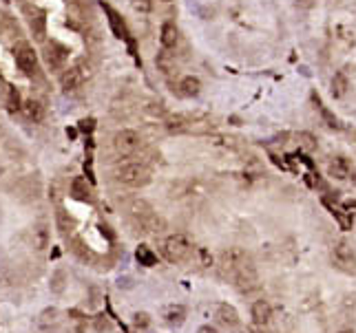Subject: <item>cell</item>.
<instances>
[{"mask_svg": "<svg viewBox=\"0 0 356 333\" xmlns=\"http://www.w3.org/2000/svg\"><path fill=\"white\" fill-rule=\"evenodd\" d=\"M115 179L131 188H144L146 183H151V170L144 164L137 161H126L115 168Z\"/></svg>", "mask_w": 356, "mask_h": 333, "instance_id": "cell-1", "label": "cell"}, {"mask_svg": "<svg viewBox=\"0 0 356 333\" xmlns=\"http://www.w3.org/2000/svg\"><path fill=\"white\" fill-rule=\"evenodd\" d=\"M191 251H193L191 243L182 234H173L162 241V254L170 263H182V260H186L188 256H191Z\"/></svg>", "mask_w": 356, "mask_h": 333, "instance_id": "cell-2", "label": "cell"}, {"mask_svg": "<svg viewBox=\"0 0 356 333\" xmlns=\"http://www.w3.org/2000/svg\"><path fill=\"white\" fill-rule=\"evenodd\" d=\"M330 260H332V265H334L339 272L352 274V276L356 274V254H354V250L345 241H341V243H336V245H334Z\"/></svg>", "mask_w": 356, "mask_h": 333, "instance_id": "cell-3", "label": "cell"}, {"mask_svg": "<svg viewBox=\"0 0 356 333\" xmlns=\"http://www.w3.org/2000/svg\"><path fill=\"white\" fill-rule=\"evenodd\" d=\"M248 263H253V260H250V256L246 254L244 250H239V247H230V250L221 251V256H219L221 272H224L226 276H230V278L239 272L241 267H246Z\"/></svg>", "mask_w": 356, "mask_h": 333, "instance_id": "cell-4", "label": "cell"}, {"mask_svg": "<svg viewBox=\"0 0 356 333\" xmlns=\"http://www.w3.org/2000/svg\"><path fill=\"white\" fill-rule=\"evenodd\" d=\"M140 148H142V137L137 135L135 130H131V128H122V130H117L115 137H113V150L122 157L135 155Z\"/></svg>", "mask_w": 356, "mask_h": 333, "instance_id": "cell-5", "label": "cell"}, {"mask_svg": "<svg viewBox=\"0 0 356 333\" xmlns=\"http://www.w3.org/2000/svg\"><path fill=\"white\" fill-rule=\"evenodd\" d=\"M131 223L135 230L146 232V234H159V232L166 230V221L159 214H155V210H149L144 214H137V216H131Z\"/></svg>", "mask_w": 356, "mask_h": 333, "instance_id": "cell-6", "label": "cell"}, {"mask_svg": "<svg viewBox=\"0 0 356 333\" xmlns=\"http://www.w3.org/2000/svg\"><path fill=\"white\" fill-rule=\"evenodd\" d=\"M22 11H25V16H27V22H29V29L33 33V38H36L38 42H45V36H47V13L42 11L40 7H36V4H25V7H22Z\"/></svg>", "mask_w": 356, "mask_h": 333, "instance_id": "cell-7", "label": "cell"}, {"mask_svg": "<svg viewBox=\"0 0 356 333\" xmlns=\"http://www.w3.org/2000/svg\"><path fill=\"white\" fill-rule=\"evenodd\" d=\"M13 55H16V64L18 69L22 71L25 75H33L38 69V60H36V53L27 42H20V44L13 49Z\"/></svg>", "mask_w": 356, "mask_h": 333, "instance_id": "cell-8", "label": "cell"}, {"mask_svg": "<svg viewBox=\"0 0 356 333\" xmlns=\"http://www.w3.org/2000/svg\"><path fill=\"white\" fill-rule=\"evenodd\" d=\"M66 53H69V51H66L64 46L60 44V42H55V40L47 42V44H45V51H42V55H45L47 66H49L51 71L62 69V66H64V62H66Z\"/></svg>", "mask_w": 356, "mask_h": 333, "instance_id": "cell-9", "label": "cell"}, {"mask_svg": "<svg viewBox=\"0 0 356 333\" xmlns=\"http://www.w3.org/2000/svg\"><path fill=\"white\" fill-rule=\"evenodd\" d=\"M232 280H235V285H237L239 291H253V289L259 287V276H257V269H254L253 263H248L246 267H241L239 272L232 276Z\"/></svg>", "mask_w": 356, "mask_h": 333, "instance_id": "cell-10", "label": "cell"}, {"mask_svg": "<svg viewBox=\"0 0 356 333\" xmlns=\"http://www.w3.org/2000/svg\"><path fill=\"white\" fill-rule=\"evenodd\" d=\"M84 80H87V73H84L82 66L80 64L69 66V69H64V73L60 75V86H62L66 93H71V91H78L84 84Z\"/></svg>", "mask_w": 356, "mask_h": 333, "instance_id": "cell-11", "label": "cell"}, {"mask_svg": "<svg viewBox=\"0 0 356 333\" xmlns=\"http://www.w3.org/2000/svg\"><path fill=\"white\" fill-rule=\"evenodd\" d=\"M350 172H352V164H350L348 157H332L330 164H327V174L336 181H345L350 179Z\"/></svg>", "mask_w": 356, "mask_h": 333, "instance_id": "cell-12", "label": "cell"}, {"mask_svg": "<svg viewBox=\"0 0 356 333\" xmlns=\"http://www.w3.org/2000/svg\"><path fill=\"white\" fill-rule=\"evenodd\" d=\"M350 91V78H348V73L345 71H339V73H334V78H332V82H330V93H332V97L334 99H341V97H345Z\"/></svg>", "mask_w": 356, "mask_h": 333, "instance_id": "cell-13", "label": "cell"}, {"mask_svg": "<svg viewBox=\"0 0 356 333\" xmlns=\"http://www.w3.org/2000/svg\"><path fill=\"white\" fill-rule=\"evenodd\" d=\"M177 93L182 95V97H197V95L202 93V82H199V78H195V75L182 78V82H179V86H177Z\"/></svg>", "mask_w": 356, "mask_h": 333, "instance_id": "cell-14", "label": "cell"}, {"mask_svg": "<svg viewBox=\"0 0 356 333\" xmlns=\"http://www.w3.org/2000/svg\"><path fill=\"white\" fill-rule=\"evenodd\" d=\"M250 313H253V320L257 322V325H268L270 318H272V307H270L268 300H257V302H253Z\"/></svg>", "mask_w": 356, "mask_h": 333, "instance_id": "cell-15", "label": "cell"}, {"mask_svg": "<svg viewBox=\"0 0 356 333\" xmlns=\"http://www.w3.org/2000/svg\"><path fill=\"white\" fill-rule=\"evenodd\" d=\"M179 40V31L175 27V22H164L162 31H159V42H162L164 49H173Z\"/></svg>", "mask_w": 356, "mask_h": 333, "instance_id": "cell-16", "label": "cell"}, {"mask_svg": "<svg viewBox=\"0 0 356 333\" xmlns=\"http://www.w3.org/2000/svg\"><path fill=\"white\" fill-rule=\"evenodd\" d=\"M217 318H219V322L226 327L239 325V313H237V309L230 307V304H219V307H217Z\"/></svg>", "mask_w": 356, "mask_h": 333, "instance_id": "cell-17", "label": "cell"}, {"mask_svg": "<svg viewBox=\"0 0 356 333\" xmlns=\"http://www.w3.org/2000/svg\"><path fill=\"white\" fill-rule=\"evenodd\" d=\"M191 124L193 120L186 115H175L166 120V130L168 132H191Z\"/></svg>", "mask_w": 356, "mask_h": 333, "instance_id": "cell-18", "label": "cell"}, {"mask_svg": "<svg viewBox=\"0 0 356 333\" xmlns=\"http://www.w3.org/2000/svg\"><path fill=\"white\" fill-rule=\"evenodd\" d=\"M104 11L108 13V22H111V27H113V33H115L117 38H129V29H126V25H124V20H122L120 16H117L115 11H113L108 4H104Z\"/></svg>", "mask_w": 356, "mask_h": 333, "instance_id": "cell-19", "label": "cell"}, {"mask_svg": "<svg viewBox=\"0 0 356 333\" xmlns=\"http://www.w3.org/2000/svg\"><path fill=\"white\" fill-rule=\"evenodd\" d=\"M71 194H73V199H78V201H89V199H91V188L87 185V179L75 177L73 181H71Z\"/></svg>", "mask_w": 356, "mask_h": 333, "instance_id": "cell-20", "label": "cell"}, {"mask_svg": "<svg viewBox=\"0 0 356 333\" xmlns=\"http://www.w3.org/2000/svg\"><path fill=\"white\" fill-rule=\"evenodd\" d=\"M22 111H25L27 120H31V122H42V117H45V106H42L38 99H27V102L22 104Z\"/></svg>", "mask_w": 356, "mask_h": 333, "instance_id": "cell-21", "label": "cell"}, {"mask_svg": "<svg viewBox=\"0 0 356 333\" xmlns=\"http://www.w3.org/2000/svg\"><path fill=\"white\" fill-rule=\"evenodd\" d=\"M31 239H33V247H36V250H40V251L49 245V230H47L45 223H38V225L33 227Z\"/></svg>", "mask_w": 356, "mask_h": 333, "instance_id": "cell-22", "label": "cell"}, {"mask_svg": "<svg viewBox=\"0 0 356 333\" xmlns=\"http://www.w3.org/2000/svg\"><path fill=\"white\" fill-rule=\"evenodd\" d=\"M135 258L140 265H144V267H153L155 263H157V256L153 254V250H151L149 245H140L135 251Z\"/></svg>", "mask_w": 356, "mask_h": 333, "instance_id": "cell-23", "label": "cell"}, {"mask_svg": "<svg viewBox=\"0 0 356 333\" xmlns=\"http://www.w3.org/2000/svg\"><path fill=\"white\" fill-rule=\"evenodd\" d=\"M164 318L168 325H182V322L186 320V309H184L182 304H173V307L166 309Z\"/></svg>", "mask_w": 356, "mask_h": 333, "instance_id": "cell-24", "label": "cell"}, {"mask_svg": "<svg viewBox=\"0 0 356 333\" xmlns=\"http://www.w3.org/2000/svg\"><path fill=\"white\" fill-rule=\"evenodd\" d=\"M51 293H62L66 289V274L62 269H55L53 276H51V283H49Z\"/></svg>", "mask_w": 356, "mask_h": 333, "instance_id": "cell-25", "label": "cell"}, {"mask_svg": "<svg viewBox=\"0 0 356 333\" xmlns=\"http://www.w3.org/2000/svg\"><path fill=\"white\" fill-rule=\"evenodd\" d=\"M55 221H58V227H60V232H62V234H66V232L73 230V221H71V216L62 210V208H58V212H55Z\"/></svg>", "mask_w": 356, "mask_h": 333, "instance_id": "cell-26", "label": "cell"}, {"mask_svg": "<svg viewBox=\"0 0 356 333\" xmlns=\"http://www.w3.org/2000/svg\"><path fill=\"white\" fill-rule=\"evenodd\" d=\"M7 108L9 111H18V108H22V102H20V93H18L16 86H9L7 88Z\"/></svg>", "mask_w": 356, "mask_h": 333, "instance_id": "cell-27", "label": "cell"}, {"mask_svg": "<svg viewBox=\"0 0 356 333\" xmlns=\"http://www.w3.org/2000/svg\"><path fill=\"white\" fill-rule=\"evenodd\" d=\"M149 210H153V208H151L146 201H142V199H135V201H131L129 208H126L129 216H137V214H144V212H149Z\"/></svg>", "mask_w": 356, "mask_h": 333, "instance_id": "cell-28", "label": "cell"}, {"mask_svg": "<svg viewBox=\"0 0 356 333\" xmlns=\"http://www.w3.org/2000/svg\"><path fill=\"white\" fill-rule=\"evenodd\" d=\"M55 320H58V309L55 307H47L40 313V327H51L55 325Z\"/></svg>", "mask_w": 356, "mask_h": 333, "instance_id": "cell-29", "label": "cell"}, {"mask_svg": "<svg viewBox=\"0 0 356 333\" xmlns=\"http://www.w3.org/2000/svg\"><path fill=\"white\" fill-rule=\"evenodd\" d=\"M316 104H319V111H321V117H323V120H325V126H327V128H334V130H339V128H341V122H339V120H336V117H334V115H332V113H330V111H327V108H325V106H323V104H321V102H319V99H316Z\"/></svg>", "mask_w": 356, "mask_h": 333, "instance_id": "cell-30", "label": "cell"}, {"mask_svg": "<svg viewBox=\"0 0 356 333\" xmlns=\"http://www.w3.org/2000/svg\"><path fill=\"white\" fill-rule=\"evenodd\" d=\"M16 280H18V276L13 274L9 267H2V269H0V285H2V287H9V285H16Z\"/></svg>", "mask_w": 356, "mask_h": 333, "instance_id": "cell-31", "label": "cell"}, {"mask_svg": "<svg viewBox=\"0 0 356 333\" xmlns=\"http://www.w3.org/2000/svg\"><path fill=\"white\" fill-rule=\"evenodd\" d=\"M299 144H301L305 150H314L316 148V139L310 135V132H299Z\"/></svg>", "mask_w": 356, "mask_h": 333, "instance_id": "cell-32", "label": "cell"}, {"mask_svg": "<svg viewBox=\"0 0 356 333\" xmlns=\"http://www.w3.org/2000/svg\"><path fill=\"white\" fill-rule=\"evenodd\" d=\"M133 322H135L137 329H146V327L151 325V316L149 313H144V311H140V313H135V320Z\"/></svg>", "mask_w": 356, "mask_h": 333, "instance_id": "cell-33", "label": "cell"}, {"mask_svg": "<svg viewBox=\"0 0 356 333\" xmlns=\"http://www.w3.org/2000/svg\"><path fill=\"white\" fill-rule=\"evenodd\" d=\"M93 325H96V331H111V320L104 316H98Z\"/></svg>", "mask_w": 356, "mask_h": 333, "instance_id": "cell-34", "label": "cell"}, {"mask_svg": "<svg viewBox=\"0 0 356 333\" xmlns=\"http://www.w3.org/2000/svg\"><path fill=\"white\" fill-rule=\"evenodd\" d=\"M133 7H135L137 11H149V9L153 7V0H133Z\"/></svg>", "mask_w": 356, "mask_h": 333, "instance_id": "cell-35", "label": "cell"}, {"mask_svg": "<svg viewBox=\"0 0 356 333\" xmlns=\"http://www.w3.org/2000/svg\"><path fill=\"white\" fill-rule=\"evenodd\" d=\"M89 291H91V307H100V302H102V291H100L98 287H91Z\"/></svg>", "mask_w": 356, "mask_h": 333, "instance_id": "cell-36", "label": "cell"}, {"mask_svg": "<svg viewBox=\"0 0 356 333\" xmlns=\"http://www.w3.org/2000/svg\"><path fill=\"white\" fill-rule=\"evenodd\" d=\"M294 4H297L299 9H312L316 4V0H294Z\"/></svg>", "mask_w": 356, "mask_h": 333, "instance_id": "cell-37", "label": "cell"}, {"mask_svg": "<svg viewBox=\"0 0 356 333\" xmlns=\"http://www.w3.org/2000/svg\"><path fill=\"white\" fill-rule=\"evenodd\" d=\"M199 258H202V265H203V267H208V265L212 263V256L208 254L206 250H199Z\"/></svg>", "mask_w": 356, "mask_h": 333, "instance_id": "cell-38", "label": "cell"}, {"mask_svg": "<svg viewBox=\"0 0 356 333\" xmlns=\"http://www.w3.org/2000/svg\"><path fill=\"white\" fill-rule=\"evenodd\" d=\"M93 124H96L93 120H82V122H80V130L91 132V130H93Z\"/></svg>", "mask_w": 356, "mask_h": 333, "instance_id": "cell-39", "label": "cell"}, {"mask_svg": "<svg viewBox=\"0 0 356 333\" xmlns=\"http://www.w3.org/2000/svg\"><path fill=\"white\" fill-rule=\"evenodd\" d=\"M197 333H217V329H215V327H208V325H206V327H202V329H199Z\"/></svg>", "mask_w": 356, "mask_h": 333, "instance_id": "cell-40", "label": "cell"}, {"mask_svg": "<svg viewBox=\"0 0 356 333\" xmlns=\"http://www.w3.org/2000/svg\"><path fill=\"white\" fill-rule=\"evenodd\" d=\"M339 333H356V331L352 329V327H345V329H341Z\"/></svg>", "mask_w": 356, "mask_h": 333, "instance_id": "cell-41", "label": "cell"}, {"mask_svg": "<svg viewBox=\"0 0 356 333\" xmlns=\"http://www.w3.org/2000/svg\"><path fill=\"white\" fill-rule=\"evenodd\" d=\"M350 179H352V183L356 185V170H352V172H350Z\"/></svg>", "mask_w": 356, "mask_h": 333, "instance_id": "cell-42", "label": "cell"}, {"mask_svg": "<svg viewBox=\"0 0 356 333\" xmlns=\"http://www.w3.org/2000/svg\"><path fill=\"white\" fill-rule=\"evenodd\" d=\"M162 2H170V0H162Z\"/></svg>", "mask_w": 356, "mask_h": 333, "instance_id": "cell-43", "label": "cell"}, {"mask_svg": "<svg viewBox=\"0 0 356 333\" xmlns=\"http://www.w3.org/2000/svg\"><path fill=\"white\" fill-rule=\"evenodd\" d=\"M0 258H2V251H0Z\"/></svg>", "mask_w": 356, "mask_h": 333, "instance_id": "cell-44", "label": "cell"}]
</instances>
